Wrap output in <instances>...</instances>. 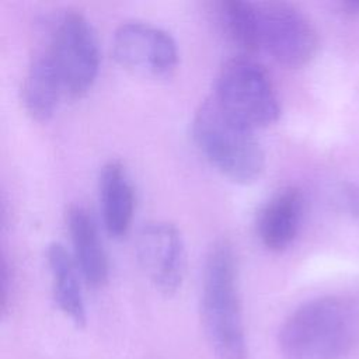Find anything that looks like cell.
Wrapping results in <instances>:
<instances>
[{"instance_id": "cell-7", "label": "cell", "mask_w": 359, "mask_h": 359, "mask_svg": "<svg viewBox=\"0 0 359 359\" xmlns=\"http://www.w3.org/2000/svg\"><path fill=\"white\" fill-rule=\"evenodd\" d=\"M112 55L125 70L149 79L170 76L178 46L170 32L149 21H125L114 32Z\"/></svg>"}, {"instance_id": "cell-3", "label": "cell", "mask_w": 359, "mask_h": 359, "mask_svg": "<svg viewBox=\"0 0 359 359\" xmlns=\"http://www.w3.org/2000/svg\"><path fill=\"white\" fill-rule=\"evenodd\" d=\"M192 136L203 157L230 181L247 185L261 177L265 154L254 129L231 115L213 95L198 105Z\"/></svg>"}, {"instance_id": "cell-13", "label": "cell", "mask_w": 359, "mask_h": 359, "mask_svg": "<svg viewBox=\"0 0 359 359\" xmlns=\"http://www.w3.org/2000/svg\"><path fill=\"white\" fill-rule=\"evenodd\" d=\"M46 264L55 303L77 327H83L86 324V306L80 283L81 273L73 255L63 244L53 241L46 250Z\"/></svg>"}, {"instance_id": "cell-1", "label": "cell", "mask_w": 359, "mask_h": 359, "mask_svg": "<svg viewBox=\"0 0 359 359\" xmlns=\"http://www.w3.org/2000/svg\"><path fill=\"white\" fill-rule=\"evenodd\" d=\"M358 339V303L323 296L303 303L285 320L279 348L286 359H344Z\"/></svg>"}, {"instance_id": "cell-8", "label": "cell", "mask_w": 359, "mask_h": 359, "mask_svg": "<svg viewBox=\"0 0 359 359\" xmlns=\"http://www.w3.org/2000/svg\"><path fill=\"white\" fill-rule=\"evenodd\" d=\"M137 261L153 283L164 294L175 293L185 273V244L181 231L170 222L144 224L136 240Z\"/></svg>"}, {"instance_id": "cell-10", "label": "cell", "mask_w": 359, "mask_h": 359, "mask_svg": "<svg viewBox=\"0 0 359 359\" xmlns=\"http://www.w3.org/2000/svg\"><path fill=\"white\" fill-rule=\"evenodd\" d=\"M303 213V195L296 187L278 191L259 210L257 234L261 244L273 252L286 250L296 238Z\"/></svg>"}, {"instance_id": "cell-6", "label": "cell", "mask_w": 359, "mask_h": 359, "mask_svg": "<svg viewBox=\"0 0 359 359\" xmlns=\"http://www.w3.org/2000/svg\"><path fill=\"white\" fill-rule=\"evenodd\" d=\"M259 50L286 67H302L316 55L318 35L311 21L282 1L257 3Z\"/></svg>"}, {"instance_id": "cell-11", "label": "cell", "mask_w": 359, "mask_h": 359, "mask_svg": "<svg viewBox=\"0 0 359 359\" xmlns=\"http://www.w3.org/2000/svg\"><path fill=\"white\" fill-rule=\"evenodd\" d=\"M66 95L60 74L49 50L42 46L31 57L21 84V101L25 112L35 121H48Z\"/></svg>"}, {"instance_id": "cell-14", "label": "cell", "mask_w": 359, "mask_h": 359, "mask_svg": "<svg viewBox=\"0 0 359 359\" xmlns=\"http://www.w3.org/2000/svg\"><path fill=\"white\" fill-rule=\"evenodd\" d=\"M217 20L227 38L245 55L259 50L257 3L223 0L215 4Z\"/></svg>"}, {"instance_id": "cell-9", "label": "cell", "mask_w": 359, "mask_h": 359, "mask_svg": "<svg viewBox=\"0 0 359 359\" xmlns=\"http://www.w3.org/2000/svg\"><path fill=\"white\" fill-rule=\"evenodd\" d=\"M65 217L73 250L72 255L81 278L91 287L104 286L108 282L109 264L95 222L81 205H70Z\"/></svg>"}, {"instance_id": "cell-16", "label": "cell", "mask_w": 359, "mask_h": 359, "mask_svg": "<svg viewBox=\"0 0 359 359\" xmlns=\"http://www.w3.org/2000/svg\"><path fill=\"white\" fill-rule=\"evenodd\" d=\"M13 278L10 273V266L7 264V258L3 257L1 259V310L6 311L10 303V294L13 289Z\"/></svg>"}, {"instance_id": "cell-15", "label": "cell", "mask_w": 359, "mask_h": 359, "mask_svg": "<svg viewBox=\"0 0 359 359\" xmlns=\"http://www.w3.org/2000/svg\"><path fill=\"white\" fill-rule=\"evenodd\" d=\"M339 203L353 220L359 222V184H344L339 191Z\"/></svg>"}, {"instance_id": "cell-5", "label": "cell", "mask_w": 359, "mask_h": 359, "mask_svg": "<svg viewBox=\"0 0 359 359\" xmlns=\"http://www.w3.org/2000/svg\"><path fill=\"white\" fill-rule=\"evenodd\" d=\"M212 95L252 129L268 126L280 115L279 98L271 76L261 63L247 55L223 63Z\"/></svg>"}, {"instance_id": "cell-4", "label": "cell", "mask_w": 359, "mask_h": 359, "mask_svg": "<svg viewBox=\"0 0 359 359\" xmlns=\"http://www.w3.org/2000/svg\"><path fill=\"white\" fill-rule=\"evenodd\" d=\"M43 46L53 57L65 94L70 98L84 95L100 70L98 38L88 18L74 10L60 13L50 21Z\"/></svg>"}, {"instance_id": "cell-2", "label": "cell", "mask_w": 359, "mask_h": 359, "mask_svg": "<svg viewBox=\"0 0 359 359\" xmlns=\"http://www.w3.org/2000/svg\"><path fill=\"white\" fill-rule=\"evenodd\" d=\"M201 317L206 339L219 359H245L247 342L233 244L217 240L206 254Z\"/></svg>"}, {"instance_id": "cell-12", "label": "cell", "mask_w": 359, "mask_h": 359, "mask_svg": "<svg viewBox=\"0 0 359 359\" xmlns=\"http://www.w3.org/2000/svg\"><path fill=\"white\" fill-rule=\"evenodd\" d=\"M102 222L109 236L123 237L135 213V188L125 164L119 160L107 161L98 180Z\"/></svg>"}]
</instances>
